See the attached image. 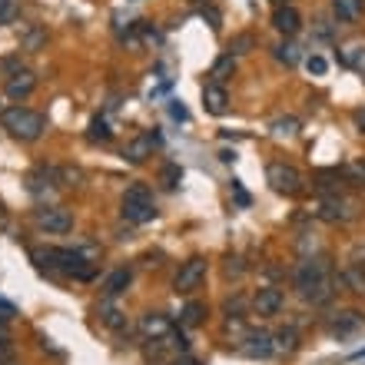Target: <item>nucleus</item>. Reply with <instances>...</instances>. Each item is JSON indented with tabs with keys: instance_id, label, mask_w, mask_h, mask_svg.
<instances>
[{
	"instance_id": "1",
	"label": "nucleus",
	"mask_w": 365,
	"mask_h": 365,
	"mask_svg": "<svg viewBox=\"0 0 365 365\" xmlns=\"http://www.w3.org/2000/svg\"><path fill=\"white\" fill-rule=\"evenodd\" d=\"M292 282H296L299 296L306 299V302H312V306H326L329 299H332V292H336L332 286H339V279H332L326 256H306L292 269Z\"/></svg>"
},
{
	"instance_id": "2",
	"label": "nucleus",
	"mask_w": 365,
	"mask_h": 365,
	"mask_svg": "<svg viewBox=\"0 0 365 365\" xmlns=\"http://www.w3.org/2000/svg\"><path fill=\"white\" fill-rule=\"evenodd\" d=\"M0 123H4V130H10V136H17V140H24V143L40 140V136H43V130H47L43 113L27 110V106H20V103L7 106V110H0Z\"/></svg>"
},
{
	"instance_id": "3",
	"label": "nucleus",
	"mask_w": 365,
	"mask_h": 365,
	"mask_svg": "<svg viewBox=\"0 0 365 365\" xmlns=\"http://www.w3.org/2000/svg\"><path fill=\"white\" fill-rule=\"evenodd\" d=\"M34 259L47 269H57L63 276L73 279H93V262L83 256L80 250H47V252H34Z\"/></svg>"
},
{
	"instance_id": "4",
	"label": "nucleus",
	"mask_w": 365,
	"mask_h": 365,
	"mask_svg": "<svg viewBox=\"0 0 365 365\" xmlns=\"http://www.w3.org/2000/svg\"><path fill=\"white\" fill-rule=\"evenodd\" d=\"M123 220L133 222V226H143V222L156 220V202H153V190L146 182H133L126 186L123 192Z\"/></svg>"
},
{
	"instance_id": "5",
	"label": "nucleus",
	"mask_w": 365,
	"mask_h": 365,
	"mask_svg": "<svg viewBox=\"0 0 365 365\" xmlns=\"http://www.w3.org/2000/svg\"><path fill=\"white\" fill-rule=\"evenodd\" d=\"M206 269H210V262L202 259V256H192L180 266V272L173 276V292L176 296H190L196 289L202 286V279H206Z\"/></svg>"
},
{
	"instance_id": "6",
	"label": "nucleus",
	"mask_w": 365,
	"mask_h": 365,
	"mask_svg": "<svg viewBox=\"0 0 365 365\" xmlns=\"http://www.w3.org/2000/svg\"><path fill=\"white\" fill-rule=\"evenodd\" d=\"M266 180H269V186L276 192H282V196H296V192H302V186H306L302 173H299L296 166H289V163H269Z\"/></svg>"
},
{
	"instance_id": "7",
	"label": "nucleus",
	"mask_w": 365,
	"mask_h": 365,
	"mask_svg": "<svg viewBox=\"0 0 365 365\" xmlns=\"http://www.w3.org/2000/svg\"><path fill=\"white\" fill-rule=\"evenodd\" d=\"M316 216L326 222H346L356 216V206L349 200H342L339 192H329V196H322V200L316 202Z\"/></svg>"
},
{
	"instance_id": "8",
	"label": "nucleus",
	"mask_w": 365,
	"mask_h": 365,
	"mask_svg": "<svg viewBox=\"0 0 365 365\" xmlns=\"http://www.w3.org/2000/svg\"><path fill=\"white\" fill-rule=\"evenodd\" d=\"M34 222H37L43 232H70L73 230V216H70L63 206H43V210L34 212Z\"/></svg>"
},
{
	"instance_id": "9",
	"label": "nucleus",
	"mask_w": 365,
	"mask_h": 365,
	"mask_svg": "<svg viewBox=\"0 0 365 365\" xmlns=\"http://www.w3.org/2000/svg\"><path fill=\"white\" fill-rule=\"evenodd\" d=\"M163 143V136L160 133H143L136 136V140H130V143L123 146V160L126 163H143L146 156H153V146Z\"/></svg>"
},
{
	"instance_id": "10",
	"label": "nucleus",
	"mask_w": 365,
	"mask_h": 365,
	"mask_svg": "<svg viewBox=\"0 0 365 365\" xmlns=\"http://www.w3.org/2000/svg\"><path fill=\"white\" fill-rule=\"evenodd\" d=\"M272 352H276L272 349V332H266V329L242 336V356L246 359H269Z\"/></svg>"
},
{
	"instance_id": "11",
	"label": "nucleus",
	"mask_w": 365,
	"mask_h": 365,
	"mask_svg": "<svg viewBox=\"0 0 365 365\" xmlns=\"http://www.w3.org/2000/svg\"><path fill=\"white\" fill-rule=\"evenodd\" d=\"M282 306H286V296H282L279 286H262L259 292L252 296V309H256L259 316H276Z\"/></svg>"
},
{
	"instance_id": "12",
	"label": "nucleus",
	"mask_w": 365,
	"mask_h": 365,
	"mask_svg": "<svg viewBox=\"0 0 365 365\" xmlns=\"http://www.w3.org/2000/svg\"><path fill=\"white\" fill-rule=\"evenodd\" d=\"M272 27H276L282 37H296L299 30H302V14H299L292 4H289V7H276V14H272Z\"/></svg>"
},
{
	"instance_id": "13",
	"label": "nucleus",
	"mask_w": 365,
	"mask_h": 365,
	"mask_svg": "<svg viewBox=\"0 0 365 365\" xmlns=\"http://www.w3.org/2000/svg\"><path fill=\"white\" fill-rule=\"evenodd\" d=\"M202 106H206V113H212V116L226 113V110H230V93H226V87L206 83V87H202Z\"/></svg>"
},
{
	"instance_id": "14",
	"label": "nucleus",
	"mask_w": 365,
	"mask_h": 365,
	"mask_svg": "<svg viewBox=\"0 0 365 365\" xmlns=\"http://www.w3.org/2000/svg\"><path fill=\"white\" fill-rule=\"evenodd\" d=\"M140 332H143L146 339L160 342V339H166L173 332V326H170V319H166L163 312H146V316L140 319Z\"/></svg>"
},
{
	"instance_id": "15",
	"label": "nucleus",
	"mask_w": 365,
	"mask_h": 365,
	"mask_svg": "<svg viewBox=\"0 0 365 365\" xmlns=\"http://www.w3.org/2000/svg\"><path fill=\"white\" fill-rule=\"evenodd\" d=\"M34 90H37V77H34L30 70H20V73L7 77V96L10 100H27Z\"/></svg>"
},
{
	"instance_id": "16",
	"label": "nucleus",
	"mask_w": 365,
	"mask_h": 365,
	"mask_svg": "<svg viewBox=\"0 0 365 365\" xmlns=\"http://www.w3.org/2000/svg\"><path fill=\"white\" fill-rule=\"evenodd\" d=\"M362 322H365V316L359 312V309H342V312H336V316H332L329 329H332L336 336H349V332H356Z\"/></svg>"
},
{
	"instance_id": "17",
	"label": "nucleus",
	"mask_w": 365,
	"mask_h": 365,
	"mask_svg": "<svg viewBox=\"0 0 365 365\" xmlns=\"http://www.w3.org/2000/svg\"><path fill=\"white\" fill-rule=\"evenodd\" d=\"M332 14H336L342 24H356L365 14V0H332Z\"/></svg>"
},
{
	"instance_id": "18",
	"label": "nucleus",
	"mask_w": 365,
	"mask_h": 365,
	"mask_svg": "<svg viewBox=\"0 0 365 365\" xmlns=\"http://www.w3.org/2000/svg\"><path fill=\"white\" fill-rule=\"evenodd\" d=\"M130 279H133V272H130V269H113L110 276L103 279V296H106V299L123 296L126 286H130Z\"/></svg>"
},
{
	"instance_id": "19",
	"label": "nucleus",
	"mask_w": 365,
	"mask_h": 365,
	"mask_svg": "<svg viewBox=\"0 0 365 365\" xmlns=\"http://www.w3.org/2000/svg\"><path fill=\"white\" fill-rule=\"evenodd\" d=\"M339 286H346L349 292H356V296H365V269L359 266V262L346 266L342 276H339Z\"/></svg>"
},
{
	"instance_id": "20",
	"label": "nucleus",
	"mask_w": 365,
	"mask_h": 365,
	"mask_svg": "<svg viewBox=\"0 0 365 365\" xmlns=\"http://www.w3.org/2000/svg\"><path fill=\"white\" fill-rule=\"evenodd\" d=\"M296 346H299V332L292 326L279 329L276 336H272V349H276V352H282V356H286V352H296Z\"/></svg>"
},
{
	"instance_id": "21",
	"label": "nucleus",
	"mask_w": 365,
	"mask_h": 365,
	"mask_svg": "<svg viewBox=\"0 0 365 365\" xmlns=\"http://www.w3.org/2000/svg\"><path fill=\"white\" fill-rule=\"evenodd\" d=\"M100 319H103L106 329H123L126 326V316L113 306V302H110V299H106V302H100Z\"/></svg>"
},
{
	"instance_id": "22",
	"label": "nucleus",
	"mask_w": 365,
	"mask_h": 365,
	"mask_svg": "<svg viewBox=\"0 0 365 365\" xmlns=\"http://www.w3.org/2000/svg\"><path fill=\"white\" fill-rule=\"evenodd\" d=\"M272 53H276V60H279V63H286V67H296L299 60H302V50H299L296 43H289V40H282Z\"/></svg>"
},
{
	"instance_id": "23",
	"label": "nucleus",
	"mask_w": 365,
	"mask_h": 365,
	"mask_svg": "<svg viewBox=\"0 0 365 365\" xmlns=\"http://www.w3.org/2000/svg\"><path fill=\"white\" fill-rule=\"evenodd\" d=\"M272 136L276 140H282V136H296L299 133V120L296 116H279V120H272Z\"/></svg>"
},
{
	"instance_id": "24",
	"label": "nucleus",
	"mask_w": 365,
	"mask_h": 365,
	"mask_svg": "<svg viewBox=\"0 0 365 365\" xmlns=\"http://www.w3.org/2000/svg\"><path fill=\"white\" fill-rule=\"evenodd\" d=\"M202 316H206V306H202V302H186L180 312V322L182 326H200Z\"/></svg>"
},
{
	"instance_id": "25",
	"label": "nucleus",
	"mask_w": 365,
	"mask_h": 365,
	"mask_svg": "<svg viewBox=\"0 0 365 365\" xmlns=\"http://www.w3.org/2000/svg\"><path fill=\"white\" fill-rule=\"evenodd\" d=\"M160 182H163L166 190H176L182 182V166L180 163H163V170H160Z\"/></svg>"
},
{
	"instance_id": "26",
	"label": "nucleus",
	"mask_w": 365,
	"mask_h": 365,
	"mask_svg": "<svg viewBox=\"0 0 365 365\" xmlns=\"http://www.w3.org/2000/svg\"><path fill=\"white\" fill-rule=\"evenodd\" d=\"M47 43V30L43 27H27V34H24V50H37Z\"/></svg>"
},
{
	"instance_id": "27",
	"label": "nucleus",
	"mask_w": 365,
	"mask_h": 365,
	"mask_svg": "<svg viewBox=\"0 0 365 365\" xmlns=\"http://www.w3.org/2000/svg\"><path fill=\"white\" fill-rule=\"evenodd\" d=\"M342 63H349L352 70L365 73V47H349L346 53H342Z\"/></svg>"
},
{
	"instance_id": "28",
	"label": "nucleus",
	"mask_w": 365,
	"mask_h": 365,
	"mask_svg": "<svg viewBox=\"0 0 365 365\" xmlns=\"http://www.w3.org/2000/svg\"><path fill=\"white\" fill-rule=\"evenodd\" d=\"M250 47H252V34H240V37L230 40V50H226V53H230V57H236V53H246Z\"/></svg>"
},
{
	"instance_id": "29",
	"label": "nucleus",
	"mask_w": 365,
	"mask_h": 365,
	"mask_svg": "<svg viewBox=\"0 0 365 365\" xmlns=\"http://www.w3.org/2000/svg\"><path fill=\"white\" fill-rule=\"evenodd\" d=\"M232 70V57L230 53H222L220 60H216V67H212V83H220V80H226V73Z\"/></svg>"
},
{
	"instance_id": "30",
	"label": "nucleus",
	"mask_w": 365,
	"mask_h": 365,
	"mask_svg": "<svg viewBox=\"0 0 365 365\" xmlns=\"http://www.w3.org/2000/svg\"><path fill=\"white\" fill-rule=\"evenodd\" d=\"M90 140H100V143H106V140H110V126H106V120H100V116H96L93 123H90Z\"/></svg>"
},
{
	"instance_id": "31",
	"label": "nucleus",
	"mask_w": 365,
	"mask_h": 365,
	"mask_svg": "<svg viewBox=\"0 0 365 365\" xmlns=\"http://www.w3.org/2000/svg\"><path fill=\"white\" fill-rule=\"evenodd\" d=\"M306 70L309 73H316V77H322L329 70V63H326V57H319V53H312V57H306Z\"/></svg>"
},
{
	"instance_id": "32",
	"label": "nucleus",
	"mask_w": 365,
	"mask_h": 365,
	"mask_svg": "<svg viewBox=\"0 0 365 365\" xmlns=\"http://www.w3.org/2000/svg\"><path fill=\"white\" fill-rule=\"evenodd\" d=\"M17 20V4L14 0H0V24H14Z\"/></svg>"
},
{
	"instance_id": "33",
	"label": "nucleus",
	"mask_w": 365,
	"mask_h": 365,
	"mask_svg": "<svg viewBox=\"0 0 365 365\" xmlns=\"http://www.w3.org/2000/svg\"><path fill=\"white\" fill-rule=\"evenodd\" d=\"M242 272H246L242 259L240 256H230V259H226V276H242Z\"/></svg>"
},
{
	"instance_id": "34",
	"label": "nucleus",
	"mask_w": 365,
	"mask_h": 365,
	"mask_svg": "<svg viewBox=\"0 0 365 365\" xmlns=\"http://www.w3.org/2000/svg\"><path fill=\"white\" fill-rule=\"evenodd\" d=\"M232 196H236V202H240V206H250V192L242 190V182L240 180H232Z\"/></svg>"
},
{
	"instance_id": "35",
	"label": "nucleus",
	"mask_w": 365,
	"mask_h": 365,
	"mask_svg": "<svg viewBox=\"0 0 365 365\" xmlns=\"http://www.w3.org/2000/svg\"><path fill=\"white\" fill-rule=\"evenodd\" d=\"M202 20H210V27H212V30H220V24H222L220 10H212V7H202Z\"/></svg>"
},
{
	"instance_id": "36",
	"label": "nucleus",
	"mask_w": 365,
	"mask_h": 365,
	"mask_svg": "<svg viewBox=\"0 0 365 365\" xmlns=\"http://www.w3.org/2000/svg\"><path fill=\"white\" fill-rule=\"evenodd\" d=\"M170 116H173V120H190V113H186V106H182L180 100H170Z\"/></svg>"
},
{
	"instance_id": "37",
	"label": "nucleus",
	"mask_w": 365,
	"mask_h": 365,
	"mask_svg": "<svg viewBox=\"0 0 365 365\" xmlns=\"http://www.w3.org/2000/svg\"><path fill=\"white\" fill-rule=\"evenodd\" d=\"M0 70H7L10 77H14V73H20V60H17V57H7V60H0Z\"/></svg>"
},
{
	"instance_id": "38",
	"label": "nucleus",
	"mask_w": 365,
	"mask_h": 365,
	"mask_svg": "<svg viewBox=\"0 0 365 365\" xmlns=\"http://www.w3.org/2000/svg\"><path fill=\"white\" fill-rule=\"evenodd\" d=\"M242 309H246V302H242L240 296H236V299H230V302H226V312H230V316H232V312H236V316H240ZM240 319H242V316H240Z\"/></svg>"
},
{
	"instance_id": "39",
	"label": "nucleus",
	"mask_w": 365,
	"mask_h": 365,
	"mask_svg": "<svg viewBox=\"0 0 365 365\" xmlns=\"http://www.w3.org/2000/svg\"><path fill=\"white\" fill-rule=\"evenodd\" d=\"M173 365H200V362H196V359H190V356H182V359H176Z\"/></svg>"
},
{
	"instance_id": "40",
	"label": "nucleus",
	"mask_w": 365,
	"mask_h": 365,
	"mask_svg": "<svg viewBox=\"0 0 365 365\" xmlns=\"http://www.w3.org/2000/svg\"><path fill=\"white\" fill-rule=\"evenodd\" d=\"M356 123H359V130L365 133V110H359V113H356Z\"/></svg>"
},
{
	"instance_id": "41",
	"label": "nucleus",
	"mask_w": 365,
	"mask_h": 365,
	"mask_svg": "<svg viewBox=\"0 0 365 365\" xmlns=\"http://www.w3.org/2000/svg\"><path fill=\"white\" fill-rule=\"evenodd\" d=\"M272 4H276V7H289V0H272Z\"/></svg>"
},
{
	"instance_id": "42",
	"label": "nucleus",
	"mask_w": 365,
	"mask_h": 365,
	"mask_svg": "<svg viewBox=\"0 0 365 365\" xmlns=\"http://www.w3.org/2000/svg\"><path fill=\"white\" fill-rule=\"evenodd\" d=\"M359 256H362V259H365V250H359ZM359 266H362V269H365V262H359Z\"/></svg>"
},
{
	"instance_id": "43",
	"label": "nucleus",
	"mask_w": 365,
	"mask_h": 365,
	"mask_svg": "<svg viewBox=\"0 0 365 365\" xmlns=\"http://www.w3.org/2000/svg\"><path fill=\"white\" fill-rule=\"evenodd\" d=\"M7 365H14V362H7Z\"/></svg>"
}]
</instances>
